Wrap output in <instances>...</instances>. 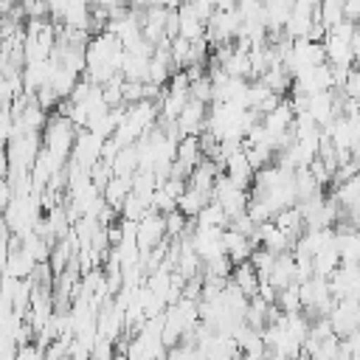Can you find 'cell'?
Segmentation results:
<instances>
[{
  "label": "cell",
  "mask_w": 360,
  "mask_h": 360,
  "mask_svg": "<svg viewBox=\"0 0 360 360\" xmlns=\"http://www.w3.org/2000/svg\"><path fill=\"white\" fill-rule=\"evenodd\" d=\"M211 200H217L222 208H225V214L231 217V222L233 219H239L242 214H248V205H250V191L248 188H239L231 177H225V172H222V177L217 180V188H214V197Z\"/></svg>",
  "instance_id": "5"
},
{
  "label": "cell",
  "mask_w": 360,
  "mask_h": 360,
  "mask_svg": "<svg viewBox=\"0 0 360 360\" xmlns=\"http://www.w3.org/2000/svg\"><path fill=\"white\" fill-rule=\"evenodd\" d=\"M222 242H225V253H228V259H231L233 264L250 262V256H253V250H256L253 239L245 236V233H239V231H233V228L225 231V239H222Z\"/></svg>",
  "instance_id": "16"
},
{
  "label": "cell",
  "mask_w": 360,
  "mask_h": 360,
  "mask_svg": "<svg viewBox=\"0 0 360 360\" xmlns=\"http://www.w3.org/2000/svg\"><path fill=\"white\" fill-rule=\"evenodd\" d=\"M219 177H222V166H219L217 160H208V158H205V160L191 172V177H188V188L214 197V188H217V180H219Z\"/></svg>",
  "instance_id": "13"
},
{
  "label": "cell",
  "mask_w": 360,
  "mask_h": 360,
  "mask_svg": "<svg viewBox=\"0 0 360 360\" xmlns=\"http://www.w3.org/2000/svg\"><path fill=\"white\" fill-rule=\"evenodd\" d=\"M323 51H326V62H329L332 68H352V65H354L352 39L326 34V39H323Z\"/></svg>",
  "instance_id": "14"
},
{
  "label": "cell",
  "mask_w": 360,
  "mask_h": 360,
  "mask_svg": "<svg viewBox=\"0 0 360 360\" xmlns=\"http://www.w3.org/2000/svg\"><path fill=\"white\" fill-rule=\"evenodd\" d=\"M222 172H225V177H231L239 188H248V191H250V186H253V180H256V169L250 166V160H248L245 152L228 158L225 166H222Z\"/></svg>",
  "instance_id": "15"
},
{
  "label": "cell",
  "mask_w": 360,
  "mask_h": 360,
  "mask_svg": "<svg viewBox=\"0 0 360 360\" xmlns=\"http://www.w3.org/2000/svg\"><path fill=\"white\" fill-rule=\"evenodd\" d=\"M329 90H338L335 84V70L329 62L318 65V68H309L304 73H298L292 79V96H318V93H329Z\"/></svg>",
  "instance_id": "4"
},
{
  "label": "cell",
  "mask_w": 360,
  "mask_h": 360,
  "mask_svg": "<svg viewBox=\"0 0 360 360\" xmlns=\"http://www.w3.org/2000/svg\"><path fill=\"white\" fill-rule=\"evenodd\" d=\"M231 284L250 301V298H256L259 295V290H262V278H259V273H256V267L250 264V262H245V264H236L233 267V276H231Z\"/></svg>",
  "instance_id": "18"
},
{
  "label": "cell",
  "mask_w": 360,
  "mask_h": 360,
  "mask_svg": "<svg viewBox=\"0 0 360 360\" xmlns=\"http://www.w3.org/2000/svg\"><path fill=\"white\" fill-rule=\"evenodd\" d=\"M329 323L338 338H349V335L360 332V301H352V298L338 301L329 315Z\"/></svg>",
  "instance_id": "11"
},
{
  "label": "cell",
  "mask_w": 360,
  "mask_h": 360,
  "mask_svg": "<svg viewBox=\"0 0 360 360\" xmlns=\"http://www.w3.org/2000/svg\"><path fill=\"white\" fill-rule=\"evenodd\" d=\"M225 231L219 228H205V225H194L191 228V245L197 250V256L205 262L217 259V256H225Z\"/></svg>",
  "instance_id": "9"
},
{
  "label": "cell",
  "mask_w": 360,
  "mask_h": 360,
  "mask_svg": "<svg viewBox=\"0 0 360 360\" xmlns=\"http://www.w3.org/2000/svg\"><path fill=\"white\" fill-rule=\"evenodd\" d=\"M338 231V250H340V262L343 264H360V231L340 225Z\"/></svg>",
  "instance_id": "19"
},
{
  "label": "cell",
  "mask_w": 360,
  "mask_h": 360,
  "mask_svg": "<svg viewBox=\"0 0 360 360\" xmlns=\"http://www.w3.org/2000/svg\"><path fill=\"white\" fill-rule=\"evenodd\" d=\"M211 202V197L208 194H202V191H194V188H188L180 200H177V211L186 217V219H197L200 214H202V208Z\"/></svg>",
  "instance_id": "25"
},
{
  "label": "cell",
  "mask_w": 360,
  "mask_h": 360,
  "mask_svg": "<svg viewBox=\"0 0 360 360\" xmlns=\"http://www.w3.org/2000/svg\"><path fill=\"white\" fill-rule=\"evenodd\" d=\"M267 284H273L276 290H284L290 284H298L295 281V256H292V250L276 256V264H273V273H270Z\"/></svg>",
  "instance_id": "20"
},
{
  "label": "cell",
  "mask_w": 360,
  "mask_h": 360,
  "mask_svg": "<svg viewBox=\"0 0 360 360\" xmlns=\"http://www.w3.org/2000/svg\"><path fill=\"white\" fill-rule=\"evenodd\" d=\"M250 264L256 267L259 278H262V281H267V278H270V273H273V264H276V253H270V250H264V248H256V250H253V256H250Z\"/></svg>",
  "instance_id": "30"
},
{
  "label": "cell",
  "mask_w": 360,
  "mask_h": 360,
  "mask_svg": "<svg viewBox=\"0 0 360 360\" xmlns=\"http://www.w3.org/2000/svg\"><path fill=\"white\" fill-rule=\"evenodd\" d=\"M318 8H321V3L295 0V3H292V14H290V22H287L284 34H287L290 39H307L309 28L318 22Z\"/></svg>",
  "instance_id": "10"
},
{
  "label": "cell",
  "mask_w": 360,
  "mask_h": 360,
  "mask_svg": "<svg viewBox=\"0 0 360 360\" xmlns=\"http://www.w3.org/2000/svg\"><path fill=\"white\" fill-rule=\"evenodd\" d=\"M177 14H180V37H183V39H188V42H200V39H205V25L194 17V11H191L188 3L177 6Z\"/></svg>",
  "instance_id": "23"
},
{
  "label": "cell",
  "mask_w": 360,
  "mask_h": 360,
  "mask_svg": "<svg viewBox=\"0 0 360 360\" xmlns=\"http://www.w3.org/2000/svg\"><path fill=\"white\" fill-rule=\"evenodd\" d=\"M138 169H141V160H138V149L135 146H124L112 160V174L115 177H135Z\"/></svg>",
  "instance_id": "24"
},
{
  "label": "cell",
  "mask_w": 360,
  "mask_h": 360,
  "mask_svg": "<svg viewBox=\"0 0 360 360\" xmlns=\"http://www.w3.org/2000/svg\"><path fill=\"white\" fill-rule=\"evenodd\" d=\"M346 20H352L354 25H360V0L346 3Z\"/></svg>",
  "instance_id": "32"
},
{
  "label": "cell",
  "mask_w": 360,
  "mask_h": 360,
  "mask_svg": "<svg viewBox=\"0 0 360 360\" xmlns=\"http://www.w3.org/2000/svg\"><path fill=\"white\" fill-rule=\"evenodd\" d=\"M267 360H287L284 354H276V352H267Z\"/></svg>",
  "instance_id": "35"
},
{
  "label": "cell",
  "mask_w": 360,
  "mask_h": 360,
  "mask_svg": "<svg viewBox=\"0 0 360 360\" xmlns=\"http://www.w3.org/2000/svg\"><path fill=\"white\" fill-rule=\"evenodd\" d=\"M124 332H127V312L115 301H107L98 312V335L118 340V338H124Z\"/></svg>",
  "instance_id": "12"
},
{
  "label": "cell",
  "mask_w": 360,
  "mask_h": 360,
  "mask_svg": "<svg viewBox=\"0 0 360 360\" xmlns=\"http://www.w3.org/2000/svg\"><path fill=\"white\" fill-rule=\"evenodd\" d=\"M242 360H267V352H248L242 354Z\"/></svg>",
  "instance_id": "34"
},
{
  "label": "cell",
  "mask_w": 360,
  "mask_h": 360,
  "mask_svg": "<svg viewBox=\"0 0 360 360\" xmlns=\"http://www.w3.org/2000/svg\"><path fill=\"white\" fill-rule=\"evenodd\" d=\"M318 17H321V22H323L326 28H335V25H340V22L346 20V3H340V0H326V3H321Z\"/></svg>",
  "instance_id": "28"
},
{
  "label": "cell",
  "mask_w": 360,
  "mask_h": 360,
  "mask_svg": "<svg viewBox=\"0 0 360 360\" xmlns=\"http://www.w3.org/2000/svg\"><path fill=\"white\" fill-rule=\"evenodd\" d=\"M197 225H205V228H219V231H228L231 228V217L225 214V208L217 202V200H211L205 208H202V214L197 217Z\"/></svg>",
  "instance_id": "26"
},
{
  "label": "cell",
  "mask_w": 360,
  "mask_h": 360,
  "mask_svg": "<svg viewBox=\"0 0 360 360\" xmlns=\"http://www.w3.org/2000/svg\"><path fill=\"white\" fill-rule=\"evenodd\" d=\"M276 307H278L284 315L304 312V304H301V284H290V287L278 290V295H276Z\"/></svg>",
  "instance_id": "27"
},
{
  "label": "cell",
  "mask_w": 360,
  "mask_h": 360,
  "mask_svg": "<svg viewBox=\"0 0 360 360\" xmlns=\"http://www.w3.org/2000/svg\"><path fill=\"white\" fill-rule=\"evenodd\" d=\"M326 62V51H323V42H309V39H295L292 48L287 51L284 56V70L295 79L298 73L309 70V68H318Z\"/></svg>",
  "instance_id": "3"
},
{
  "label": "cell",
  "mask_w": 360,
  "mask_h": 360,
  "mask_svg": "<svg viewBox=\"0 0 360 360\" xmlns=\"http://www.w3.org/2000/svg\"><path fill=\"white\" fill-rule=\"evenodd\" d=\"M163 242H169V231H166V217L158 211H149L141 222H138V245H141V256L160 248Z\"/></svg>",
  "instance_id": "8"
},
{
  "label": "cell",
  "mask_w": 360,
  "mask_h": 360,
  "mask_svg": "<svg viewBox=\"0 0 360 360\" xmlns=\"http://www.w3.org/2000/svg\"><path fill=\"white\" fill-rule=\"evenodd\" d=\"M301 304H304V312L309 315V321L315 318H329L338 298L332 295V287H329V278H321V276H312L301 284Z\"/></svg>",
  "instance_id": "2"
},
{
  "label": "cell",
  "mask_w": 360,
  "mask_h": 360,
  "mask_svg": "<svg viewBox=\"0 0 360 360\" xmlns=\"http://www.w3.org/2000/svg\"><path fill=\"white\" fill-rule=\"evenodd\" d=\"M115 354H118L115 340L98 335V340L93 343V354H90V360H115Z\"/></svg>",
  "instance_id": "31"
},
{
  "label": "cell",
  "mask_w": 360,
  "mask_h": 360,
  "mask_svg": "<svg viewBox=\"0 0 360 360\" xmlns=\"http://www.w3.org/2000/svg\"><path fill=\"white\" fill-rule=\"evenodd\" d=\"M352 51H354V62L360 59V25L354 28V37H352Z\"/></svg>",
  "instance_id": "33"
},
{
  "label": "cell",
  "mask_w": 360,
  "mask_h": 360,
  "mask_svg": "<svg viewBox=\"0 0 360 360\" xmlns=\"http://www.w3.org/2000/svg\"><path fill=\"white\" fill-rule=\"evenodd\" d=\"M290 14H292V3L290 0H270V3H264V25H267V34L270 37L284 34V28L290 22Z\"/></svg>",
  "instance_id": "17"
},
{
  "label": "cell",
  "mask_w": 360,
  "mask_h": 360,
  "mask_svg": "<svg viewBox=\"0 0 360 360\" xmlns=\"http://www.w3.org/2000/svg\"><path fill=\"white\" fill-rule=\"evenodd\" d=\"M233 262L228 259V253L225 256H217V259H211V262H205L202 264V276L205 278H225V281H231V276H233Z\"/></svg>",
  "instance_id": "29"
},
{
  "label": "cell",
  "mask_w": 360,
  "mask_h": 360,
  "mask_svg": "<svg viewBox=\"0 0 360 360\" xmlns=\"http://www.w3.org/2000/svg\"><path fill=\"white\" fill-rule=\"evenodd\" d=\"M76 135H79V127L62 115V112H53L42 129V146L62 163L68 166L70 158H73V146H76Z\"/></svg>",
  "instance_id": "1"
},
{
  "label": "cell",
  "mask_w": 360,
  "mask_h": 360,
  "mask_svg": "<svg viewBox=\"0 0 360 360\" xmlns=\"http://www.w3.org/2000/svg\"><path fill=\"white\" fill-rule=\"evenodd\" d=\"M149 65L152 59L149 56H138V53H124V65H121V76L127 82H138V84H146L149 82Z\"/></svg>",
  "instance_id": "21"
},
{
  "label": "cell",
  "mask_w": 360,
  "mask_h": 360,
  "mask_svg": "<svg viewBox=\"0 0 360 360\" xmlns=\"http://www.w3.org/2000/svg\"><path fill=\"white\" fill-rule=\"evenodd\" d=\"M37 267H39V262L22 248V239L11 233V239H8V259H6V273H8V278L25 281V278H31V276L37 273Z\"/></svg>",
  "instance_id": "7"
},
{
  "label": "cell",
  "mask_w": 360,
  "mask_h": 360,
  "mask_svg": "<svg viewBox=\"0 0 360 360\" xmlns=\"http://www.w3.org/2000/svg\"><path fill=\"white\" fill-rule=\"evenodd\" d=\"M101 194H104V202L121 214V208H124L127 197L132 194V177H112V180L104 186V191H101Z\"/></svg>",
  "instance_id": "22"
},
{
  "label": "cell",
  "mask_w": 360,
  "mask_h": 360,
  "mask_svg": "<svg viewBox=\"0 0 360 360\" xmlns=\"http://www.w3.org/2000/svg\"><path fill=\"white\" fill-rule=\"evenodd\" d=\"M104 146H107V141L101 138V135H96V132H90V129H79V135H76V146H73V163H79V166H84V169H93L96 163H101L104 160Z\"/></svg>",
  "instance_id": "6"
}]
</instances>
